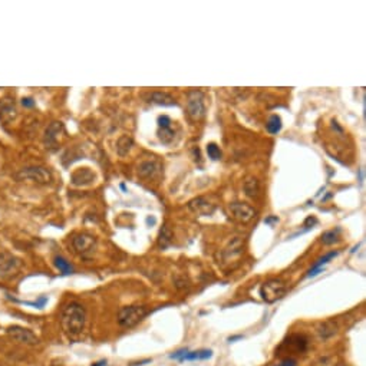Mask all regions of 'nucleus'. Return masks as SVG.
<instances>
[{"mask_svg": "<svg viewBox=\"0 0 366 366\" xmlns=\"http://www.w3.org/2000/svg\"><path fill=\"white\" fill-rule=\"evenodd\" d=\"M86 323V312L85 307L78 302L66 304L61 314V326L62 330L71 337L79 336L85 329Z\"/></svg>", "mask_w": 366, "mask_h": 366, "instance_id": "1", "label": "nucleus"}, {"mask_svg": "<svg viewBox=\"0 0 366 366\" xmlns=\"http://www.w3.org/2000/svg\"><path fill=\"white\" fill-rule=\"evenodd\" d=\"M15 178L19 179V181L29 179V181L45 186V184H49L52 181V174L48 168L41 167V165H32V167L22 168L19 172H16Z\"/></svg>", "mask_w": 366, "mask_h": 366, "instance_id": "2", "label": "nucleus"}, {"mask_svg": "<svg viewBox=\"0 0 366 366\" xmlns=\"http://www.w3.org/2000/svg\"><path fill=\"white\" fill-rule=\"evenodd\" d=\"M287 292V284L280 279H270L266 283H263L260 287V296L264 302L274 303L280 300Z\"/></svg>", "mask_w": 366, "mask_h": 366, "instance_id": "3", "label": "nucleus"}, {"mask_svg": "<svg viewBox=\"0 0 366 366\" xmlns=\"http://www.w3.org/2000/svg\"><path fill=\"white\" fill-rule=\"evenodd\" d=\"M148 314L145 306H126L118 312V323L122 327H132Z\"/></svg>", "mask_w": 366, "mask_h": 366, "instance_id": "4", "label": "nucleus"}, {"mask_svg": "<svg viewBox=\"0 0 366 366\" xmlns=\"http://www.w3.org/2000/svg\"><path fill=\"white\" fill-rule=\"evenodd\" d=\"M22 262L9 251H0V277L12 279L21 270Z\"/></svg>", "mask_w": 366, "mask_h": 366, "instance_id": "5", "label": "nucleus"}, {"mask_svg": "<svg viewBox=\"0 0 366 366\" xmlns=\"http://www.w3.org/2000/svg\"><path fill=\"white\" fill-rule=\"evenodd\" d=\"M187 114L193 121H200L206 115V104H204V94L201 91H191L189 94L187 102Z\"/></svg>", "mask_w": 366, "mask_h": 366, "instance_id": "6", "label": "nucleus"}, {"mask_svg": "<svg viewBox=\"0 0 366 366\" xmlns=\"http://www.w3.org/2000/svg\"><path fill=\"white\" fill-rule=\"evenodd\" d=\"M95 246H96V239L94 236L88 234V233H79L76 236H73L72 239V247L75 253H78L82 257H88L92 254Z\"/></svg>", "mask_w": 366, "mask_h": 366, "instance_id": "7", "label": "nucleus"}, {"mask_svg": "<svg viewBox=\"0 0 366 366\" xmlns=\"http://www.w3.org/2000/svg\"><path fill=\"white\" fill-rule=\"evenodd\" d=\"M6 333L11 336L18 343L26 346H36L39 343V337L32 332L31 329L22 327V326H11L8 327Z\"/></svg>", "mask_w": 366, "mask_h": 366, "instance_id": "8", "label": "nucleus"}, {"mask_svg": "<svg viewBox=\"0 0 366 366\" xmlns=\"http://www.w3.org/2000/svg\"><path fill=\"white\" fill-rule=\"evenodd\" d=\"M162 174V167L157 161H144L138 167V175L146 179H157Z\"/></svg>", "mask_w": 366, "mask_h": 366, "instance_id": "9", "label": "nucleus"}, {"mask_svg": "<svg viewBox=\"0 0 366 366\" xmlns=\"http://www.w3.org/2000/svg\"><path fill=\"white\" fill-rule=\"evenodd\" d=\"M229 210L233 214V217L241 221V223H249L254 217V210L244 203H233V204H230Z\"/></svg>", "mask_w": 366, "mask_h": 366, "instance_id": "10", "label": "nucleus"}, {"mask_svg": "<svg viewBox=\"0 0 366 366\" xmlns=\"http://www.w3.org/2000/svg\"><path fill=\"white\" fill-rule=\"evenodd\" d=\"M189 209L197 216H211L216 210V206L211 204L204 197H197V199L190 201Z\"/></svg>", "mask_w": 366, "mask_h": 366, "instance_id": "11", "label": "nucleus"}, {"mask_svg": "<svg viewBox=\"0 0 366 366\" xmlns=\"http://www.w3.org/2000/svg\"><path fill=\"white\" fill-rule=\"evenodd\" d=\"M73 186L76 187H84V186H89L95 181V174L89 169V168H79L76 169L71 177Z\"/></svg>", "mask_w": 366, "mask_h": 366, "instance_id": "12", "label": "nucleus"}, {"mask_svg": "<svg viewBox=\"0 0 366 366\" xmlns=\"http://www.w3.org/2000/svg\"><path fill=\"white\" fill-rule=\"evenodd\" d=\"M241 253H243V240L240 237H236L229 244V247H226V250L223 251V259L226 263H230L236 259H239Z\"/></svg>", "mask_w": 366, "mask_h": 366, "instance_id": "13", "label": "nucleus"}, {"mask_svg": "<svg viewBox=\"0 0 366 366\" xmlns=\"http://www.w3.org/2000/svg\"><path fill=\"white\" fill-rule=\"evenodd\" d=\"M63 125L62 122H52L45 131V144L48 146H55L58 142V135L62 132Z\"/></svg>", "mask_w": 366, "mask_h": 366, "instance_id": "14", "label": "nucleus"}, {"mask_svg": "<svg viewBox=\"0 0 366 366\" xmlns=\"http://www.w3.org/2000/svg\"><path fill=\"white\" fill-rule=\"evenodd\" d=\"M284 345H289L290 349L302 353V352H304V350L307 349L309 340H307V337L304 335H292L286 342H284Z\"/></svg>", "mask_w": 366, "mask_h": 366, "instance_id": "15", "label": "nucleus"}, {"mask_svg": "<svg viewBox=\"0 0 366 366\" xmlns=\"http://www.w3.org/2000/svg\"><path fill=\"white\" fill-rule=\"evenodd\" d=\"M149 102L155 105H162V106H172V105H175V99L165 92H154L149 96Z\"/></svg>", "mask_w": 366, "mask_h": 366, "instance_id": "16", "label": "nucleus"}, {"mask_svg": "<svg viewBox=\"0 0 366 366\" xmlns=\"http://www.w3.org/2000/svg\"><path fill=\"white\" fill-rule=\"evenodd\" d=\"M337 332V326H336L335 322L332 320H326V322H322V323L317 326V333L322 339H329L332 337L333 335H336Z\"/></svg>", "mask_w": 366, "mask_h": 366, "instance_id": "17", "label": "nucleus"}, {"mask_svg": "<svg viewBox=\"0 0 366 366\" xmlns=\"http://www.w3.org/2000/svg\"><path fill=\"white\" fill-rule=\"evenodd\" d=\"M134 145V141H132V138L129 135H122L119 139H118V142H116V152H118V155L119 157H125L129 154V151H131V148Z\"/></svg>", "mask_w": 366, "mask_h": 366, "instance_id": "18", "label": "nucleus"}, {"mask_svg": "<svg viewBox=\"0 0 366 366\" xmlns=\"http://www.w3.org/2000/svg\"><path fill=\"white\" fill-rule=\"evenodd\" d=\"M336 256H337V251H330V253L324 254L323 257H320V259L317 260V263L312 267V270L307 273V277H314L316 274H319V272L322 270V267H323L324 264H327V263L330 262L333 257H336Z\"/></svg>", "mask_w": 366, "mask_h": 366, "instance_id": "19", "label": "nucleus"}, {"mask_svg": "<svg viewBox=\"0 0 366 366\" xmlns=\"http://www.w3.org/2000/svg\"><path fill=\"white\" fill-rule=\"evenodd\" d=\"M213 356L211 350L203 349V350H194V352H189L179 359V362H186V360H204V359H210Z\"/></svg>", "mask_w": 366, "mask_h": 366, "instance_id": "20", "label": "nucleus"}, {"mask_svg": "<svg viewBox=\"0 0 366 366\" xmlns=\"http://www.w3.org/2000/svg\"><path fill=\"white\" fill-rule=\"evenodd\" d=\"M244 193L246 196H249L251 199L257 197L259 196V191H260V186H259V181L254 177H249L244 181Z\"/></svg>", "mask_w": 366, "mask_h": 366, "instance_id": "21", "label": "nucleus"}, {"mask_svg": "<svg viewBox=\"0 0 366 366\" xmlns=\"http://www.w3.org/2000/svg\"><path fill=\"white\" fill-rule=\"evenodd\" d=\"M266 128L270 134H277L280 132L282 129V118L279 115H272L269 118L267 124H266Z\"/></svg>", "mask_w": 366, "mask_h": 366, "instance_id": "22", "label": "nucleus"}, {"mask_svg": "<svg viewBox=\"0 0 366 366\" xmlns=\"http://www.w3.org/2000/svg\"><path fill=\"white\" fill-rule=\"evenodd\" d=\"M55 266L58 267V270L62 274H71L73 272V267L71 266V263L68 262L66 259H63L62 256H56L55 257Z\"/></svg>", "mask_w": 366, "mask_h": 366, "instance_id": "23", "label": "nucleus"}, {"mask_svg": "<svg viewBox=\"0 0 366 366\" xmlns=\"http://www.w3.org/2000/svg\"><path fill=\"white\" fill-rule=\"evenodd\" d=\"M174 136H175V132H174L171 128H159L158 138L161 139V142H164V144H171V142L174 141Z\"/></svg>", "mask_w": 366, "mask_h": 366, "instance_id": "24", "label": "nucleus"}, {"mask_svg": "<svg viewBox=\"0 0 366 366\" xmlns=\"http://www.w3.org/2000/svg\"><path fill=\"white\" fill-rule=\"evenodd\" d=\"M339 233H340V229H336V230H330L323 233L322 236V243L329 246V244H335L336 241L339 240Z\"/></svg>", "mask_w": 366, "mask_h": 366, "instance_id": "25", "label": "nucleus"}, {"mask_svg": "<svg viewBox=\"0 0 366 366\" xmlns=\"http://www.w3.org/2000/svg\"><path fill=\"white\" fill-rule=\"evenodd\" d=\"M171 233H169V230H168L167 227L164 226L162 227V230H161V233H159V239H158V246L161 247V249H165L167 247L168 244L171 243Z\"/></svg>", "mask_w": 366, "mask_h": 366, "instance_id": "26", "label": "nucleus"}, {"mask_svg": "<svg viewBox=\"0 0 366 366\" xmlns=\"http://www.w3.org/2000/svg\"><path fill=\"white\" fill-rule=\"evenodd\" d=\"M207 154H209V157L211 159H214V161H217L221 158V151H220V148L217 144H214V142H211L207 145Z\"/></svg>", "mask_w": 366, "mask_h": 366, "instance_id": "27", "label": "nucleus"}, {"mask_svg": "<svg viewBox=\"0 0 366 366\" xmlns=\"http://www.w3.org/2000/svg\"><path fill=\"white\" fill-rule=\"evenodd\" d=\"M158 126L159 128H171V119L167 115H162L158 118Z\"/></svg>", "mask_w": 366, "mask_h": 366, "instance_id": "28", "label": "nucleus"}, {"mask_svg": "<svg viewBox=\"0 0 366 366\" xmlns=\"http://www.w3.org/2000/svg\"><path fill=\"white\" fill-rule=\"evenodd\" d=\"M297 365V362H296V359H292V357H287V359H283L280 363H277L276 366H296Z\"/></svg>", "mask_w": 366, "mask_h": 366, "instance_id": "29", "label": "nucleus"}, {"mask_svg": "<svg viewBox=\"0 0 366 366\" xmlns=\"http://www.w3.org/2000/svg\"><path fill=\"white\" fill-rule=\"evenodd\" d=\"M186 353H187V349H181V350H177V352L171 353V355H169V357H171V359H177V360H179V359H181L182 356L186 355Z\"/></svg>", "mask_w": 366, "mask_h": 366, "instance_id": "30", "label": "nucleus"}, {"mask_svg": "<svg viewBox=\"0 0 366 366\" xmlns=\"http://www.w3.org/2000/svg\"><path fill=\"white\" fill-rule=\"evenodd\" d=\"M22 105L26 106V108H33L35 106V101L32 98H23L22 99Z\"/></svg>", "mask_w": 366, "mask_h": 366, "instance_id": "31", "label": "nucleus"}, {"mask_svg": "<svg viewBox=\"0 0 366 366\" xmlns=\"http://www.w3.org/2000/svg\"><path fill=\"white\" fill-rule=\"evenodd\" d=\"M92 366H106V360H99V362H96Z\"/></svg>", "mask_w": 366, "mask_h": 366, "instance_id": "32", "label": "nucleus"}]
</instances>
